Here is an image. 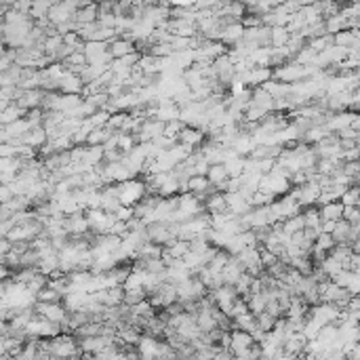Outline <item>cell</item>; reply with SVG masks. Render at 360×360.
I'll list each match as a JSON object with an SVG mask.
<instances>
[{"label": "cell", "instance_id": "obj_14", "mask_svg": "<svg viewBox=\"0 0 360 360\" xmlns=\"http://www.w3.org/2000/svg\"><path fill=\"white\" fill-rule=\"evenodd\" d=\"M341 204L343 206H350V204H358V188H350V190H345L341 196Z\"/></svg>", "mask_w": 360, "mask_h": 360}, {"label": "cell", "instance_id": "obj_5", "mask_svg": "<svg viewBox=\"0 0 360 360\" xmlns=\"http://www.w3.org/2000/svg\"><path fill=\"white\" fill-rule=\"evenodd\" d=\"M177 139L181 141V146H183V148L192 150L194 146H198V144H200V139H202V133H198V131H194V129H185V127H183V129L179 131Z\"/></svg>", "mask_w": 360, "mask_h": 360}, {"label": "cell", "instance_id": "obj_6", "mask_svg": "<svg viewBox=\"0 0 360 360\" xmlns=\"http://www.w3.org/2000/svg\"><path fill=\"white\" fill-rule=\"evenodd\" d=\"M209 185L211 183H209V179H206V175H192L183 188L190 190L192 194H200V192H209Z\"/></svg>", "mask_w": 360, "mask_h": 360}, {"label": "cell", "instance_id": "obj_1", "mask_svg": "<svg viewBox=\"0 0 360 360\" xmlns=\"http://www.w3.org/2000/svg\"><path fill=\"white\" fill-rule=\"evenodd\" d=\"M146 236L148 240H152V243H167V240L173 236L171 230H169V225H162V223H152L146 227Z\"/></svg>", "mask_w": 360, "mask_h": 360}, {"label": "cell", "instance_id": "obj_11", "mask_svg": "<svg viewBox=\"0 0 360 360\" xmlns=\"http://www.w3.org/2000/svg\"><path fill=\"white\" fill-rule=\"evenodd\" d=\"M183 129V123L181 120H171V123H165V129H162V135L165 137H173V139H177L179 135V131Z\"/></svg>", "mask_w": 360, "mask_h": 360}, {"label": "cell", "instance_id": "obj_16", "mask_svg": "<svg viewBox=\"0 0 360 360\" xmlns=\"http://www.w3.org/2000/svg\"><path fill=\"white\" fill-rule=\"evenodd\" d=\"M114 215H116L118 221H127V219L133 217V209H129V206H118V209L114 211Z\"/></svg>", "mask_w": 360, "mask_h": 360}, {"label": "cell", "instance_id": "obj_2", "mask_svg": "<svg viewBox=\"0 0 360 360\" xmlns=\"http://www.w3.org/2000/svg\"><path fill=\"white\" fill-rule=\"evenodd\" d=\"M350 227H352V223H347L345 219H337L335 221V227L331 232L335 245H347L350 243Z\"/></svg>", "mask_w": 360, "mask_h": 360}, {"label": "cell", "instance_id": "obj_12", "mask_svg": "<svg viewBox=\"0 0 360 360\" xmlns=\"http://www.w3.org/2000/svg\"><path fill=\"white\" fill-rule=\"evenodd\" d=\"M341 219H345L347 223H358V221H360L358 204H350V206H343V211H341Z\"/></svg>", "mask_w": 360, "mask_h": 360}, {"label": "cell", "instance_id": "obj_15", "mask_svg": "<svg viewBox=\"0 0 360 360\" xmlns=\"http://www.w3.org/2000/svg\"><path fill=\"white\" fill-rule=\"evenodd\" d=\"M303 219H305V225H320L322 217H320V211L318 209H310L303 213Z\"/></svg>", "mask_w": 360, "mask_h": 360}, {"label": "cell", "instance_id": "obj_7", "mask_svg": "<svg viewBox=\"0 0 360 360\" xmlns=\"http://www.w3.org/2000/svg\"><path fill=\"white\" fill-rule=\"evenodd\" d=\"M320 211V217L322 219H333V221H337V219H341V211H343V204L341 202H326L322 209H318Z\"/></svg>", "mask_w": 360, "mask_h": 360}, {"label": "cell", "instance_id": "obj_8", "mask_svg": "<svg viewBox=\"0 0 360 360\" xmlns=\"http://www.w3.org/2000/svg\"><path fill=\"white\" fill-rule=\"evenodd\" d=\"M303 225H305L303 215L295 213V215H291V217H289L285 225H282V232L291 236V234H295V232H301V230H303Z\"/></svg>", "mask_w": 360, "mask_h": 360}, {"label": "cell", "instance_id": "obj_13", "mask_svg": "<svg viewBox=\"0 0 360 360\" xmlns=\"http://www.w3.org/2000/svg\"><path fill=\"white\" fill-rule=\"evenodd\" d=\"M116 148L118 150H125L127 154H129V152L135 148V137L133 135H118L116 137Z\"/></svg>", "mask_w": 360, "mask_h": 360}, {"label": "cell", "instance_id": "obj_9", "mask_svg": "<svg viewBox=\"0 0 360 360\" xmlns=\"http://www.w3.org/2000/svg\"><path fill=\"white\" fill-rule=\"evenodd\" d=\"M107 53H110V57H125L131 53V45L127 40H114L110 49H107Z\"/></svg>", "mask_w": 360, "mask_h": 360}, {"label": "cell", "instance_id": "obj_4", "mask_svg": "<svg viewBox=\"0 0 360 360\" xmlns=\"http://www.w3.org/2000/svg\"><path fill=\"white\" fill-rule=\"evenodd\" d=\"M227 177H230L227 165H221V162H215V165H211L209 169H206V179H209V183H213V185L225 181Z\"/></svg>", "mask_w": 360, "mask_h": 360}, {"label": "cell", "instance_id": "obj_10", "mask_svg": "<svg viewBox=\"0 0 360 360\" xmlns=\"http://www.w3.org/2000/svg\"><path fill=\"white\" fill-rule=\"evenodd\" d=\"M314 247L326 251V253H331V249H335V240H333V236L329 232H320L314 240Z\"/></svg>", "mask_w": 360, "mask_h": 360}, {"label": "cell", "instance_id": "obj_18", "mask_svg": "<svg viewBox=\"0 0 360 360\" xmlns=\"http://www.w3.org/2000/svg\"><path fill=\"white\" fill-rule=\"evenodd\" d=\"M42 299H47V301H57V299H59V293H55V291H45Z\"/></svg>", "mask_w": 360, "mask_h": 360}, {"label": "cell", "instance_id": "obj_3", "mask_svg": "<svg viewBox=\"0 0 360 360\" xmlns=\"http://www.w3.org/2000/svg\"><path fill=\"white\" fill-rule=\"evenodd\" d=\"M305 76V68L303 65H289V68H282L276 72V78L282 82H291V80H301Z\"/></svg>", "mask_w": 360, "mask_h": 360}, {"label": "cell", "instance_id": "obj_17", "mask_svg": "<svg viewBox=\"0 0 360 360\" xmlns=\"http://www.w3.org/2000/svg\"><path fill=\"white\" fill-rule=\"evenodd\" d=\"M49 310H51L49 312V318H53V320H61L63 318V310L59 308V305H51Z\"/></svg>", "mask_w": 360, "mask_h": 360}]
</instances>
